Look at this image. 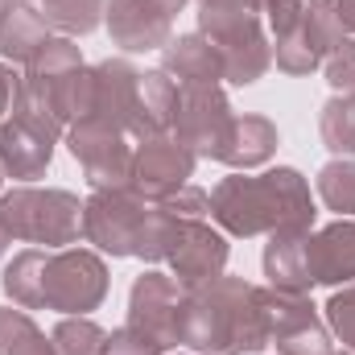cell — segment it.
<instances>
[{"label":"cell","instance_id":"obj_21","mask_svg":"<svg viewBox=\"0 0 355 355\" xmlns=\"http://www.w3.org/2000/svg\"><path fill=\"white\" fill-rule=\"evenodd\" d=\"M277 145H281L277 124H272L268 116L248 112V116H236L232 141H227V149H223V157H219V162H223V166H232V170H257V166L272 162Z\"/></svg>","mask_w":355,"mask_h":355},{"label":"cell","instance_id":"obj_20","mask_svg":"<svg viewBox=\"0 0 355 355\" xmlns=\"http://www.w3.org/2000/svg\"><path fill=\"white\" fill-rule=\"evenodd\" d=\"M174 103H178V83L157 67V71H141V95H137V120H132V141H149V137H170L174 124Z\"/></svg>","mask_w":355,"mask_h":355},{"label":"cell","instance_id":"obj_11","mask_svg":"<svg viewBox=\"0 0 355 355\" xmlns=\"http://www.w3.org/2000/svg\"><path fill=\"white\" fill-rule=\"evenodd\" d=\"M186 0H107L103 25L120 54H162Z\"/></svg>","mask_w":355,"mask_h":355},{"label":"cell","instance_id":"obj_24","mask_svg":"<svg viewBox=\"0 0 355 355\" xmlns=\"http://www.w3.org/2000/svg\"><path fill=\"white\" fill-rule=\"evenodd\" d=\"M0 355H54V343L29 318V310L4 306L0 310Z\"/></svg>","mask_w":355,"mask_h":355},{"label":"cell","instance_id":"obj_27","mask_svg":"<svg viewBox=\"0 0 355 355\" xmlns=\"http://www.w3.org/2000/svg\"><path fill=\"white\" fill-rule=\"evenodd\" d=\"M314 190H318L327 211H335L339 219H352L355 215V157L327 162L318 170V178H314Z\"/></svg>","mask_w":355,"mask_h":355},{"label":"cell","instance_id":"obj_31","mask_svg":"<svg viewBox=\"0 0 355 355\" xmlns=\"http://www.w3.org/2000/svg\"><path fill=\"white\" fill-rule=\"evenodd\" d=\"M322 75H327L335 95H352L355 91V33H347L343 46L322 62Z\"/></svg>","mask_w":355,"mask_h":355},{"label":"cell","instance_id":"obj_1","mask_svg":"<svg viewBox=\"0 0 355 355\" xmlns=\"http://www.w3.org/2000/svg\"><path fill=\"white\" fill-rule=\"evenodd\" d=\"M314 219L318 207L310 182L293 166H272L265 174L236 170L211 190V223L236 240L272 236L281 227H314Z\"/></svg>","mask_w":355,"mask_h":355},{"label":"cell","instance_id":"obj_18","mask_svg":"<svg viewBox=\"0 0 355 355\" xmlns=\"http://www.w3.org/2000/svg\"><path fill=\"white\" fill-rule=\"evenodd\" d=\"M162 71L174 79L178 87H219L223 83V58L219 50L194 29V33H178L170 37V46L162 50Z\"/></svg>","mask_w":355,"mask_h":355},{"label":"cell","instance_id":"obj_26","mask_svg":"<svg viewBox=\"0 0 355 355\" xmlns=\"http://www.w3.org/2000/svg\"><path fill=\"white\" fill-rule=\"evenodd\" d=\"M318 137L335 157H355V99L331 95L318 112Z\"/></svg>","mask_w":355,"mask_h":355},{"label":"cell","instance_id":"obj_9","mask_svg":"<svg viewBox=\"0 0 355 355\" xmlns=\"http://www.w3.org/2000/svg\"><path fill=\"white\" fill-rule=\"evenodd\" d=\"M182 306H186V285L174 272L145 268L132 289H128V322L137 335L153 339L157 347H182Z\"/></svg>","mask_w":355,"mask_h":355},{"label":"cell","instance_id":"obj_15","mask_svg":"<svg viewBox=\"0 0 355 355\" xmlns=\"http://www.w3.org/2000/svg\"><path fill=\"white\" fill-rule=\"evenodd\" d=\"M310 232L314 227H281L265 244V281L285 293H310L314 289V268H310Z\"/></svg>","mask_w":355,"mask_h":355},{"label":"cell","instance_id":"obj_19","mask_svg":"<svg viewBox=\"0 0 355 355\" xmlns=\"http://www.w3.org/2000/svg\"><path fill=\"white\" fill-rule=\"evenodd\" d=\"M50 37H54V29L46 25L42 8L29 0H12L8 12L0 17V58L12 67H29Z\"/></svg>","mask_w":355,"mask_h":355},{"label":"cell","instance_id":"obj_12","mask_svg":"<svg viewBox=\"0 0 355 355\" xmlns=\"http://www.w3.org/2000/svg\"><path fill=\"white\" fill-rule=\"evenodd\" d=\"M194 166H198V157H194L186 145H178L174 137H149V141H141L137 153H132L128 190L141 194L145 202H162V198L178 194V190L194 178Z\"/></svg>","mask_w":355,"mask_h":355},{"label":"cell","instance_id":"obj_41","mask_svg":"<svg viewBox=\"0 0 355 355\" xmlns=\"http://www.w3.org/2000/svg\"><path fill=\"white\" fill-rule=\"evenodd\" d=\"M0 182H4V170H0Z\"/></svg>","mask_w":355,"mask_h":355},{"label":"cell","instance_id":"obj_4","mask_svg":"<svg viewBox=\"0 0 355 355\" xmlns=\"http://www.w3.org/2000/svg\"><path fill=\"white\" fill-rule=\"evenodd\" d=\"M0 223L12 240L37 248H71L83 236V202L58 186H12L0 194Z\"/></svg>","mask_w":355,"mask_h":355},{"label":"cell","instance_id":"obj_5","mask_svg":"<svg viewBox=\"0 0 355 355\" xmlns=\"http://www.w3.org/2000/svg\"><path fill=\"white\" fill-rule=\"evenodd\" d=\"M112 289L107 265L95 248H50L42 272V310L54 314H91Z\"/></svg>","mask_w":355,"mask_h":355},{"label":"cell","instance_id":"obj_22","mask_svg":"<svg viewBox=\"0 0 355 355\" xmlns=\"http://www.w3.org/2000/svg\"><path fill=\"white\" fill-rule=\"evenodd\" d=\"M46 252L50 248H21L4 272H0V289L8 297V306L21 310H42V272H46Z\"/></svg>","mask_w":355,"mask_h":355},{"label":"cell","instance_id":"obj_35","mask_svg":"<svg viewBox=\"0 0 355 355\" xmlns=\"http://www.w3.org/2000/svg\"><path fill=\"white\" fill-rule=\"evenodd\" d=\"M335 12H339L343 29H347V33H355V0H335Z\"/></svg>","mask_w":355,"mask_h":355},{"label":"cell","instance_id":"obj_17","mask_svg":"<svg viewBox=\"0 0 355 355\" xmlns=\"http://www.w3.org/2000/svg\"><path fill=\"white\" fill-rule=\"evenodd\" d=\"M310 268L314 285H352L355 281V219H335L310 232Z\"/></svg>","mask_w":355,"mask_h":355},{"label":"cell","instance_id":"obj_42","mask_svg":"<svg viewBox=\"0 0 355 355\" xmlns=\"http://www.w3.org/2000/svg\"><path fill=\"white\" fill-rule=\"evenodd\" d=\"M352 99H355V91H352Z\"/></svg>","mask_w":355,"mask_h":355},{"label":"cell","instance_id":"obj_38","mask_svg":"<svg viewBox=\"0 0 355 355\" xmlns=\"http://www.w3.org/2000/svg\"><path fill=\"white\" fill-rule=\"evenodd\" d=\"M8 4H12V0H0V17H4V12H8Z\"/></svg>","mask_w":355,"mask_h":355},{"label":"cell","instance_id":"obj_23","mask_svg":"<svg viewBox=\"0 0 355 355\" xmlns=\"http://www.w3.org/2000/svg\"><path fill=\"white\" fill-rule=\"evenodd\" d=\"M297 33L306 37V46H310L322 62H327V58L343 46V37H347L343 21H339V12H335V0H306V12H302Z\"/></svg>","mask_w":355,"mask_h":355},{"label":"cell","instance_id":"obj_3","mask_svg":"<svg viewBox=\"0 0 355 355\" xmlns=\"http://www.w3.org/2000/svg\"><path fill=\"white\" fill-rule=\"evenodd\" d=\"M198 33L223 58V83L252 87L272 71V37L265 29L261 8L248 4H202Z\"/></svg>","mask_w":355,"mask_h":355},{"label":"cell","instance_id":"obj_39","mask_svg":"<svg viewBox=\"0 0 355 355\" xmlns=\"http://www.w3.org/2000/svg\"><path fill=\"white\" fill-rule=\"evenodd\" d=\"M331 355H355V352H331Z\"/></svg>","mask_w":355,"mask_h":355},{"label":"cell","instance_id":"obj_33","mask_svg":"<svg viewBox=\"0 0 355 355\" xmlns=\"http://www.w3.org/2000/svg\"><path fill=\"white\" fill-rule=\"evenodd\" d=\"M99 355H166V347H157L153 339L137 335L132 327H120V331H107V343Z\"/></svg>","mask_w":355,"mask_h":355},{"label":"cell","instance_id":"obj_29","mask_svg":"<svg viewBox=\"0 0 355 355\" xmlns=\"http://www.w3.org/2000/svg\"><path fill=\"white\" fill-rule=\"evenodd\" d=\"M322 318H327L331 335L343 343V352H355V281L352 285H339L331 293V302L322 306Z\"/></svg>","mask_w":355,"mask_h":355},{"label":"cell","instance_id":"obj_30","mask_svg":"<svg viewBox=\"0 0 355 355\" xmlns=\"http://www.w3.org/2000/svg\"><path fill=\"white\" fill-rule=\"evenodd\" d=\"M302 12H306V0H261V17L272 42L289 37L302 25Z\"/></svg>","mask_w":355,"mask_h":355},{"label":"cell","instance_id":"obj_28","mask_svg":"<svg viewBox=\"0 0 355 355\" xmlns=\"http://www.w3.org/2000/svg\"><path fill=\"white\" fill-rule=\"evenodd\" d=\"M54 355H99L107 343V331L87 314H62V322L50 331Z\"/></svg>","mask_w":355,"mask_h":355},{"label":"cell","instance_id":"obj_10","mask_svg":"<svg viewBox=\"0 0 355 355\" xmlns=\"http://www.w3.org/2000/svg\"><path fill=\"white\" fill-rule=\"evenodd\" d=\"M132 137L99 124V120H79L67 128V149L79 162V170L87 178L91 190H120L132 178V153L137 145H128Z\"/></svg>","mask_w":355,"mask_h":355},{"label":"cell","instance_id":"obj_2","mask_svg":"<svg viewBox=\"0 0 355 355\" xmlns=\"http://www.w3.org/2000/svg\"><path fill=\"white\" fill-rule=\"evenodd\" d=\"M182 347L194 355H257L268 347L265 318L257 306V285L244 277H215L186 289L182 306Z\"/></svg>","mask_w":355,"mask_h":355},{"label":"cell","instance_id":"obj_40","mask_svg":"<svg viewBox=\"0 0 355 355\" xmlns=\"http://www.w3.org/2000/svg\"><path fill=\"white\" fill-rule=\"evenodd\" d=\"M29 4H42V0H29Z\"/></svg>","mask_w":355,"mask_h":355},{"label":"cell","instance_id":"obj_14","mask_svg":"<svg viewBox=\"0 0 355 355\" xmlns=\"http://www.w3.org/2000/svg\"><path fill=\"white\" fill-rule=\"evenodd\" d=\"M137 95H141V67L128 54L95 62V103L87 120L112 124L120 132H132L137 120Z\"/></svg>","mask_w":355,"mask_h":355},{"label":"cell","instance_id":"obj_34","mask_svg":"<svg viewBox=\"0 0 355 355\" xmlns=\"http://www.w3.org/2000/svg\"><path fill=\"white\" fill-rule=\"evenodd\" d=\"M17 91H21V75H17L8 62H0V124L12 116V107H17Z\"/></svg>","mask_w":355,"mask_h":355},{"label":"cell","instance_id":"obj_13","mask_svg":"<svg viewBox=\"0 0 355 355\" xmlns=\"http://www.w3.org/2000/svg\"><path fill=\"white\" fill-rule=\"evenodd\" d=\"M227 257H232L227 232H219L211 219H182L166 265L186 289H194V285H207V281L223 277L227 272Z\"/></svg>","mask_w":355,"mask_h":355},{"label":"cell","instance_id":"obj_32","mask_svg":"<svg viewBox=\"0 0 355 355\" xmlns=\"http://www.w3.org/2000/svg\"><path fill=\"white\" fill-rule=\"evenodd\" d=\"M162 207L174 211V215H182V219H211V194L198 190V186H190V182H186L178 194L162 198Z\"/></svg>","mask_w":355,"mask_h":355},{"label":"cell","instance_id":"obj_25","mask_svg":"<svg viewBox=\"0 0 355 355\" xmlns=\"http://www.w3.org/2000/svg\"><path fill=\"white\" fill-rule=\"evenodd\" d=\"M37 8H42L46 25L58 29L62 37H83V33L103 25L107 0H42Z\"/></svg>","mask_w":355,"mask_h":355},{"label":"cell","instance_id":"obj_16","mask_svg":"<svg viewBox=\"0 0 355 355\" xmlns=\"http://www.w3.org/2000/svg\"><path fill=\"white\" fill-rule=\"evenodd\" d=\"M54 145L58 141H50L46 132H37L29 120L8 116L0 124V170H4V178H17L21 186L46 178L50 162H54Z\"/></svg>","mask_w":355,"mask_h":355},{"label":"cell","instance_id":"obj_37","mask_svg":"<svg viewBox=\"0 0 355 355\" xmlns=\"http://www.w3.org/2000/svg\"><path fill=\"white\" fill-rule=\"evenodd\" d=\"M8 248H12V236H8V227H4V223H0V257H4V252H8Z\"/></svg>","mask_w":355,"mask_h":355},{"label":"cell","instance_id":"obj_8","mask_svg":"<svg viewBox=\"0 0 355 355\" xmlns=\"http://www.w3.org/2000/svg\"><path fill=\"white\" fill-rule=\"evenodd\" d=\"M232 128H236V107L223 95V87H198V83L178 87L174 124H170V137L178 145H186L194 157L219 162L232 141Z\"/></svg>","mask_w":355,"mask_h":355},{"label":"cell","instance_id":"obj_6","mask_svg":"<svg viewBox=\"0 0 355 355\" xmlns=\"http://www.w3.org/2000/svg\"><path fill=\"white\" fill-rule=\"evenodd\" d=\"M257 306L265 318L268 347L277 355H331L335 335L322 318V310L310 302V293H285L272 285H257Z\"/></svg>","mask_w":355,"mask_h":355},{"label":"cell","instance_id":"obj_7","mask_svg":"<svg viewBox=\"0 0 355 355\" xmlns=\"http://www.w3.org/2000/svg\"><path fill=\"white\" fill-rule=\"evenodd\" d=\"M153 202L132 194L128 186L120 190H91L83 202V240L99 257H137L145 240Z\"/></svg>","mask_w":355,"mask_h":355},{"label":"cell","instance_id":"obj_36","mask_svg":"<svg viewBox=\"0 0 355 355\" xmlns=\"http://www.w3.org/2000/svg\"><path fill=\"white\" fill-rule=\"evenodd\" d=\"M202 4H248V8H261V0H198V8Z\"/></svg>","mask_w":355,"mask_h":355}]
</instances>
